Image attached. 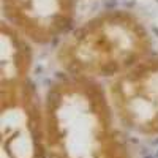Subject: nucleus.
<instances>
[{
	"instance_id": "f257e3e1",
	"label": "nucleus",
	"mask_w": 158,
	"mask_h": 158,
	"mask_svg": "<svg viewBox=\"0 0 158 158\" xmlns=\"http://www.w3.org/2000/svg\"><path fill=\"white\" fill-rule=\"evenodd\" d=\"M48 158H133L98 81L60 76L43 97Z\"/></svg>"
},
{
	"instance_id": "f03ea898",
	"label": "nucleus",
	"mask_w": 158,
	"mask_h": 158,
	"mask_svg": "<svg viewBox=\"0 0 158 158\" xmlns=\"http://www.w3.org/2000/svg\"><path fill=\"white\" fill-rule=\"evenodd\" d=\"M152 49V35L135 13L108 10L65 35L56 49V62L67 76L112 81L146 60Z\"/></svg>"
},
{
	"instance_id": "7ed1b4c3",
	"label": "nucleus",
	"mask_w": 158,
	"mask_h": 158,
	"mask_svg": "<svg viewBox=\"0 0 158 158\" xmlns=\"http://www.w3.org/2000/svg\"><path fill=\"white\" fill-rule=\"evenodd\" d=\"M0 158H48L44 108L32 81L0 87Z\"/></svg>"
},
{
	"instance_id": "20e7f679",
	"label": "nucleus",
	"mask_w": 158,
	"mask_h": 158,
	"mask_svg": "<svg viewBox=\"0 0 158 158\" xmlns=\"http://www.w3.org/2000/svg\"><path fill=\"white\" fill-rule=\"evenodd\" d=\"M106 90L125 130L141 138H158V52L109 81Z\"/></svg>"
},
{
	"instance_id": "39448f33",
	"label": "nucleus",
	"mask_w": 158,
	"mask_h": 158,
	"mask_svg": "<svg viewBox=\"0 0 158 158\" xmlns=\"http://www.w3.org/2000/svg\"><path fill=\"white\" fill-rule=\"evenodd\" d=\"M3 21L24 33L33 44H51L74 24L77 0H0Z\"/></svg>"
},
{
	"instance_id": "423d86ee",
	"label": "nucleus",
	"mask_w": 158,
	"mask_h": 158,
	"mask_svg": "<svg viewBox=\"0 0 158 158\" xmlns=\"http://www.w3.org/2000/svg\"><path fill=\"white\" fill-rule=\"evenodd\" d=\"M0 29V87H10L30 81L33 43L3 19Z\"/></svg>"
}]
</instances>
